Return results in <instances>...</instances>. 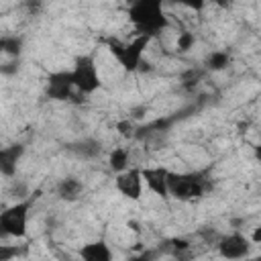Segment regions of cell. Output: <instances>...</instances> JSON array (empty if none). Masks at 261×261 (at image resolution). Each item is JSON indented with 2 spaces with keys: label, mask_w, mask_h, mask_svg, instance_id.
I'll return each mask as SVG.
<instances>
[{
  "label": "cell",
  "mask_w": 261,
  "mask_h": 261,
  "mask_svg": "<svg viewBox=\"0 0 261 261\" xmlns=\"http://www.w3.org/2000/svg\"><path fill=\"white\" fill-rule=\"evenodd\" d=\"M163 0H133L130 6V20L143 35H155L165 27L163 14Z\"/></svg>",
  "instance_id": "cell-1"
},
{
  "label": "cell",
  "mask_w": 261,
  "mask_h": 261,
  "mask_svg": "<svg viewBox=\"0 0 261 261\" xmlns=\"http://www.w3.org/2000/svg\"><path fill=\"white\" fill-rule=\"evenodd\" d=\"M149 43V35L139 33L133 41H112L110 43V51L112 55L118 59V63L126 69H135L141 63V55L145 45Z\"/></svg>",
  "instance_id": "cell-2"
},
{
  "label": "cell",
  "mask_w": 261,
  "mask_h": 261,
  "mask_svg": "<svg viewBox=\"0 0 261 261\" xmlns=\"http://www.w3.org/2000/svg\"><path fill=\"white\" fill-rule=\"evenodd\" d=\"M29 222V202H16L0 212V226L6 237H24Z\"/></svg>",
  "instance_id": "cell-3"
},
{
  "label": "cell",
  "mask_w": 261,
  "mask_h": 261,
  "mask_svg": "<svg viewBox=\"0 0 261 261\" xmlns=\"http://www.w3.org/2000/svg\"><path fill=\"white\" fill-rule=\"evenodd\" d=\"M167 186H169V194L179 198V200H194V198H200L204 194V179H200L198 175L194 173H188V175H177V173H169V179H167Z\"/></svg>",
  "instance_id": "cell-4"
},
{
  "label": "cell",
  "mask_w": 261,
  "mask_h": 261,
  "mask_svg": "<svg viewBox=\"0 0 261 261\" xmlns=\"http://www.w3.org/2000/svg\"><path fill=\"white\" fill-rule=\"evenodd\" d=\"M71 80H73V88H77L82 94H92L100 86L98 67H96L94 59L92 57H80L75 67L71 69Z\"/></svg>",
  "instance_id": "cell-5"
},
{
  "label": "cell",
  "mask_w": 261,
  "mask_h": 261,
  "mask_svg": "<svg viewBox=\"0 0 261 261\" xmlns=\"http://www.w3.org/2000/svg\"><path fill=\"white\" fill-rule=\"evenodd\" d=\"M114 186H116V190H118L124 198L139 200L141 194H143V188H145L141 169H137V167H126V169L118 171V173H116V179H114Z\"/></svg>",
  "instance_id": "cell-6"
},
{
  "label": "cell",
  "mask_w": 261,
  "mask_h": 261,
  "mask_svg": "<svg viewBox=\"0 0 261 261\" xmlns=\"http://www.w3.org/2000/svg\"><path fill=\"white\" fill-rule=\"evenodd\" d=\"M249 249H251V241L245 234H241V232H230V234L222 237L220 243H218V251L226 259L247 257L249 255Z\"/></svg>",
  "instance_id": "cell-7"
},
{
  "label": "cell",
  "mask_w": 261,
  "mask_h": 261,
  "mask_svg": "<svg viewBox=\"0 0 261 261\" xmlns=\"http://www.w3.org/2000/svg\"><path fill=\"white\" fill-rule=\"evenodd\" d=\"M141 173H143L145 186H147L151 192H155V194L161 196V198L169 196V186H167L169 171H167V169H163V167H147V169H143Z\"/></svg>",
  "instance_id": "cell-8"
},
{
  "label": "cell",
  "mask_w": 261,
  "mask_h": 261,
  "mask_svg": "<svg viewBox=\"0 0 261 261\" xmlns=\"http://www.w3.org/2000/svg\"><path fill=\"white\" fill-rule=\"evenodd\" d=\"M73 90V80H71V71H57L49 77V86L47 92L51 98L55 100H67L71 96Z\"/></svg>",
  "instance_id": "cell-9"
},
{
  "label": "cell",
  "mask_w": 261,
  "mask_h": 261,
  "mask_svg": "<svg viewBox=\"0 0 261 261\" xmlns=\"http://www.w3.org/2000/svg\"><path fill=\"white\" fill-rule=\"evenodd\" d=\"M20 155H22V147H18V145L0 149V173L12 175L16 171V163H18Z\"/></svg>",
  "instance_id": "cell-10"
},
{
  "label": "cell",
  "mask_w": 261,
  "mask_h": 261,
  "mask_svg": "<svg viewBox=\"0 0 261 261\" xmlns=\"http://www.w3.org/2000/svg\"><path fill=\"white\" fill-rule=\"evenodd\" d=\"M80 257L86 259V261H108V259H112V251L108 249L106 243L98 241V243L84 245L80 249Z\"/></svg>",
  "instance_id": "cell-11"
},
{
  "label": "cell",
  "mask_w": 261,
  "mask_h": 261,
  "mask_svg": "<svg viewBox=\"0 0 261 261\" xmlns=\"http://www.w3.org/2000/svg\"><path fill=\"white\" fill-rule=\"evenodd\" d=\"M82 190H84V186H82V181L75 179V177H65V179H61L59 186H57V194H59L63 200H75V198L82 194Z\"/></svg>",
  "instance_id": "cell-12"
},
{
  "label": "cell",
  "mask_w": 261,
  "mask_h": 261,
  "mask_svg": "<svg viewBox=\"0 0 261 261\" xmlns=\"http://www.w3.org/2000/svg\"><path fill=\"white\" fill-rule=\"evenodd\" d=\"M108 165H110V169H112L114 173H118V171L126 169V167H128V151H126V149H120V147H116V149L110 153Z\"/></svg>",
  "instance_id": "cell-13"
},
{
  "label": "cell",
  "mask_w": 261,
  "mask_h": 261,
  "mask_svg": "<svg viewBox=\"0 0 261 261\" xmlns=\"http://www.w3.org/2000/svg\"><path fill=\"white\" fill-rule=\"evenodd\" d=\"M77 153L84 155V157H94V155L100 153V145L96 141H82L77 145Z\"/></svg>",
  "instance_id": "cell-14"
},
{
  "label": "cell",
  "mask_w": 261,
  "mask_h": 261,
  "mask_svg": "<svg viewBox=\"0 0 261 261\" xmlns=\"http://www.w3.org/2000/svg\"><path fill=\"white\" fill-rule=\"evenodd\" d=\"M226 65H228V55L222 51H216L208 57V67H212V69H222Z\"/></svg>",
  "instance_id": "cell-15"
},
{
  "label": "cell",
  "mask_w": 261,
  "mask_h": 261,
  "mask_svg": "<svg viewBox=\"0 0 261 261\" xmlns=\"http://www.w3.org/2000/svg\"><path fill=\"white\" fill-rule=\"evenodd\" d=\"M194 35L192 33H188V31H184V33H179V37H177V51H190L192 49V45H194Z\"/></svg>",
  "instance_id": "cell-16"
},
{
  "label": "cell",
  "mask_w": 261,
  "mask_h": 261,
  "mask_svg": "<svg viewBox=\"0 0 261 261\" xmlns=\"http://www.w3.org/2000/svg\"><path fill=\"white\" fill-rule=\"evenodd\" d=\"M12 257H16V249L10 245H0V261L12 259Z\"/></svg>",
  "instance_id": "cell-17"
},
{
  "label": "cell",
  "mask_w": 261,
  "mask_h": 261,
  "mask_svg": "<svg viewBox=\"0 0 261 261\" xmlns=\"http://www.w3.org/2000/svg\"><path fill=\"white\" fill-rule=\"evenodd\" d=\"M175 2H179V4H184L188 8H194V10H200L204 6V0H175Z\"/></svg>",
  "instance_id": "cell-18"
}]
</instances>
